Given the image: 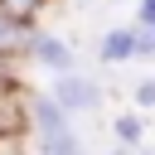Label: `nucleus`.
<instances>
[{
	"mask_svg": "<svg viewBox=\"0 0 155 155\" xmlns=\"http://www.w3.org/2000/svg\"><path fill=\"white\" fill-rule=\"evenodd\" d=\"M53 102L68 111V116H92V111H102V87L92 82V78H82V73H63V78H53Z\"/></svg>",
	"mask_w": 155,
	"mask_h": 155,
	"instance_id": "f257e3e1",
	"label": "nucleus"
},
{
	"mask_svg": "<svg viewBox=\"0 0 155 155\" xmlns=\"http://www.w3.org/2000/svg\"><path fill=\"white\" fill-rule=\"evenodd\" d=\"M29 58H34L39 68H48L53 78H63V73H78V53H73V44H68V39H58V34H48V29H39V34H34V44H29Z\"/></svg>",
	"mask_w": 155,
	"mask_h": 155,
	"instance_id": "f03ea898",
	"label": "nucleus"
},
{
	"mask_svg": "<svg viewBox=\"0 0 155 155\" xmlns=\"http://www.w3.org/2000/svg\"><path fill=\"white\" fill-rule=\"evenodd\" d=\"M24 121H29V136H44V131H63V126H73V121H68V111L53 102V92L24 97Z\"/></svg>",
	"mask_w": 155,
	"mask_h": 155,
	"instance_id": "7ed1b4c3",
	"label": "nucleus"
},
{
	"mask_svg": "<svg viewBox=\"0 0 155 155\" xmlns=\"http://www.w3.org/2000/svg\"><path fill=\"white\" fill-rule=\"evenodd\" d=\"M34 24H24V19H15V15H5L0 10V63H15V58H29V44H34Z\"/></svg>",
	"mask_w": 155,
	"mask_h": 155,
	"instance_id": "20e7f679",
	"label": "nucleus"
},
{
	"mask_svg": "<svg viewBox=\"0 0 155 155\" xmlns=\"http://www.w3.org/2000/svg\"><path fill=\"white\" fill-rule=\"evenodd\" d=\"M97 53H102V63H126V58H140V48H136V24L126 29H107L102 34V44H97Z\"/></svg>",
	"mask_w": 155,
	"mask_h": 155,
	"instance_id": "39448f33",
	"label": "nucleus"
},
{
	"mask_svg": "<svg viewBox=\"0 0 155 155\" xmlns=\"http://www.w3.org/2000/svg\"><path fill=\"white\" fill-rule=\"evenodd\" d=\"M34 150H39V155H82L87 145H82V136H78L73 126H63V131H44V136H34Z\"/></svg>",
	"mask_w": 155,
	"mask_h": 155,
	"instance_id": "423d86ee",
	"label": "nucleus"
},
{
	"mask_svg": "<svg viewBox=\"0 0 155 155\" xmlns=\"http://www.w3.org/2000/svg\"><path fill=\"white\" fill-rule=\"evenodd\" d=\"M111 136L126 145V150H140V136H145V121L140 116H111Z\"/></svg>",
	"mask_w": 155,
	"mask_h": 155,
	"instance_id": "0eeeda50",
	"label": "nucleus"
},
{
	"mask_svg": "<svg viewBox=\"0 0 155 155\" xmlns=\"http://www.w3.org/2000/svg\"><path fill=\"white\" fill-rule=\"evenodd\" d=\"M48 5H53V0H0V10H5V15H15V19H24V24H34Z\"/></svg>",
	"mask_w": 155,
	"mask_h": 155,
	"instance_id": "6e6552de",
	"label": "nucleus"
},
{
	"mask_svg": "<svg viewBox=\"0 0 155 155\" xmlns=\"http://www.w3.org/2000/svg\"><path fill=\"white\" fill-rule=\"evenodd\" d=\"M136 48L140 58H155V24H136Z\"/></svg>",
	"mask_w": 155,
	"mask_h": 155,
	"instance_id": "1a4fd4ad",
	"label": "nucleus"
},
{
	"mask_svg": "<svg viewBox=\"0 0 155 155\" xmlns=\"http://www.w3.org/2000/svg\"><path fill=\"white\" fill-rule=\"evenodd\" d=\"M136 107H155V78H140L136 82Z\"/></svg>",
	"mask_w": 155,
	"mask_h": 155,
	"instance_id": "9d476101",
	"label": "nucleus"
},
{
	"mask_svg": "<svg viewBox=\"0 0 155 155\" xmlns=\"http://www.w3.org/2000/svg\"><path fill=\"white\" fill-rule=\"evenodd\" d=\"M136 24H155V0H136Z\"/></svg>",
	"mask_w": 155,
	"mask_h": 155,
	"instance_id": "9b49d317",
	"label": "nucleus"
},
{
	"mask_svg": "<svg viewBox=\"0 0 155 155\" xmlns=\"http://www.w3.org/2000/svg\"><path fill=\"white\" fill-rule=\"evenodd\" d=\"M111 155H131V150H126V145H121V150H111Z\"/></svg>",
	"mask_w": 155,
	"mask_h": 155,
	"instance_id": "f8f14e48",
	"label": "nucleus"
},
{
	"mask_svg": "<svg viewBox=\"0 0 155 155\" xmlns=\"http://www.w3.org/2000/svg\"><path fill=\"white\" fill-rule=\"evenodd\" d=\"M131 155H150V150H131Z\"/></svg>",
	"mask_w": 155,
	"mask_h": 155,
	"instance_id": "ddd939ff",
	"label": "nucleus"
}]
</instances>
